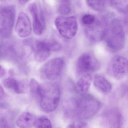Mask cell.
I'll use <instances>...</instances> for the list:
<instances>
[{
	"label": "cell",
	"mask_w": 128,
	"mask_h": 128,
	"mask_svg": "<svg viewBox=\"0 0 128 128\" xmlns=\"http://www.w3.org/2000/svg\"><path fill=\"white\" fill-rule=\"evenodd\" d=\"M68 108L67 114L78 120H86L92 117L101 108L100 102L92 96L86 94L72 100Z\"/></svg>",
	"instance_id": "6da1fadb"
},
{
	"label": "cell",
	"mask_w": 128,
	"mask_h": 128,
	"mask_svg": "<svg viewBox=\"0 0 128 128\" xmlns=\"http://www.w3.org/2000/svg\"><path fill=\"white\" fill-rule=\"evenodd\" d=\"M104 39L108 47L114 50L124 48L126 42L125 31L120 20L114 18L107 24Z\"/></svg>",
	"instance_id": "7a4b0ae2"
},
{
	"label": "cell",
	"mask_w": 128,
	"mask_h": 128,
	"mask_svg": "<svg viewBox=\"0 0 128 128\" xmlns=\"http://www.w3.org/2000/svg\"><path fill=\"white\" fill-rule=\"evenodd\" d=\"M60 96V89L57 84L41 85L38 100L42 109L47 113L55 110L59 104Z\"/></svg>",
	"instance_id": "3957f363"
},
{
	"label": "cell",
	"mask_w": 128,
	"mask_h": 128,
	"mask_svg": "<svg viewBox=\"0 0 128 128\" xmlns=\"http://www.w3.org/2000/svg\"><path fill=\"white\" fill-rule=\"evenodd\" d=\"M100 66L99 61L93 54L86 52L78 58L76 64V72L77 75L80 77L96 72L100 68Z\"/></svg>",
	"instance_id": "277c9868"
},
{
	"label": "cell",
	"mask_w": 128,
	"mask_h": 128,
	"mask_svg": "<svg viewBox=\"0 0 128 128\" xmlns=\"http://www.w3.org/2000/svg\"><path fill=\"white\" fill-rule=\"evenodd\" d=\"M55 26L62 36L67 39H71L76 35L78 24L75 16H59L55 19Z\"/></svg>",
	"instance_id": "5b68a950"
},
{
	"label": "cell",
	"mask_w": 128,
	"mask_h": 128,
	"mask_svg": "<svg viewBox=\"0 0 128 128\" xmlns=\"http://www.w3.org/2000/svg\"><path fill=\"white\" fill-rule=\"evenodd\" d=\"M15 17L13 6H6L0 11V36L3 38H8L12 34Z\"/></svg>",
	"instance_id": "8992f818"
},
{
	"label": "cell",
	"mask_w": 128,
	"mask_h": 128,
	"mask_svg": "<svg viewBox=\"0 0 128 128\" xmlns=\"http://www.w3.org/2000/svg\"><path fill=\"white\" fill-rule=\"evenodd\" d=\"M64 60L60 58L50 60L43 65L40 73L42 77L49 80L57 79L61 75L64 66Z\"/></svg>",
	"instance_id": "52a82bcc"
},
{
	"label": "cell",
	"mask_w": 128,
	"mask_h": 128,
	"mask_svg": "<svg viewBox=\"0 0 128 128\" xmlns=\"http://www.w3.org/2000/svg\"><path fill=\"white\" fill-rule=\"evenodd\" d=\"M128 72V62L126 58L116 55L110 60L107 67V72L111 77L120 79L124 78Z\"/></svg>",
	"instance_id": "ba28073f"
},
{
	"label": "cell",
	"mask_w": 128,
	"mask_h": 128,
	"mask_svg": "<svg viewBox=\"0 0 128 128\" xmlns=\"http://www.w3.org/2000/svg\"><path fill=\"white\" fill-rule=\"evenodd\" d=\"M107 25L105 22L96 19L93 24L85 26V33L88 38L94 42L103 39Z\"/></svg>",
	"instance_id": "9c48e42d"
},
{
	"label": "cell",
	"mask_w": 128,
	"mask_h": 128,
	"mask_svg": "<svg viewBox=\"0 0 128 128\" xmlns=\"http://www.w3.org/2000/svg\"><path fill=\"white\" fill-rule=\"evenodd\" d=\"M32 30L30 18L24 12L19 13L16 24L15 31L19 36L26 38L30 35Z\"/></svg>",
	"instance_id": "30bf717a"
},
{
	"label": "cell",
	"mask_w": 128,
	"mask_h": 128,
	"mask_svg": "<svg viewBox=\"0 0 128 128\" xmlns=\"http://www.w3.org/2000/svg\"><path fill=\"white\" fill-rule=\"evenodd\" d=\"M28 9L32 15L33 19V26L34 32L36 35L40 36L42 34L44 27V21L42 15L40 17L38 9L36 3L30 4Z\"/></svg>",
	"instance_id": "8fae6325"
},
{
	"label": "cell",
	"mask_w": 128,
	"mask_h": 128,
	"mask_svg": "<svg viewBox=\"0 0 128 128\" xmlns=\"http://www.w3.org/2000/svg\"><path fill=\"white\" fill-rule=\"evenodd\" d=\"M50 51L46 42L37 40L35 43V59L39 62H42L48 59Z\"/></svg>",
	"instance_id": "7c38bea8"
},
{
	"label": "cell",
	"mask_w": 128,
	"mask_h": 128,
	"mask_svg": "<svg viewBox=\"0 0 128 128\" xmlns=\"http://www.w3.org/2000/svg\"><path fill=\"white\" fill-rule=\"evenodd\" d=\"M17 56L16 50L12 43L3 41L0 43V60H13Z\"/></svg>",
	"instance_id": "4fadbf2b"
},
{
	"label": "cell",
	"mask_w": 128,
	"mask_h": 128,
	"mask_svg": "<svg viewBox=\"0 0 128 128\" xmlns=\"http://www.w3.org/2000/svg\"><path fill=\"white\" fill-rule=\"evenodd\" d=\"M4 86L17 94L24 93L26 91L27 86L24 82H20L12 77H8L3 80Z\"/></svg>",
	"instance_id": "5bb4252c"
},
{
	"label": "cell",
	"mask_w": 128,
	"mask_h": 128,
	"mask_svg": "<svg viewBox=\"0 0 128 128\" xmlns=\"http://www.w3.org/2000/svg\"><path fill=\"white\" fill-rule=\"evenodd\" d=\"M92 80V74H87L80 76L76 85L75 90L77 93L81 95L86 94Z\"/></svg>",
	"instance_id": "9a60e30c"
},
{
	"label": "cell",
	"mask_w": 128,
	"mask_h": 128,
	"mask_svg": "<svg viewBox=\"0 0 128 128\" xmlns=\"http://www.w3.org/2000/svg\"><path fill=\"white\" fill-rule=\"evenodd\" d=\"M35 116L32 113L24 112L22 113L16 120V124L20 128H30L34 126Z\"/></svg>",
	"instance_id": "2e32d148"
},
{
	"label": "cell",
	"mask_w": 128,
	"mask_h": 128,
	"mask_svg": "<svg viewBox=\"0 0 128 128\" xmlns=\"http://www.w3.org/2000/svg\"><path fill=\"white\" fill-rule=\"evenodd\" d=\"M93 83L95 87L102 93H108L112 88L110 82L101 75L96 74L94 76Z\"/></svg>",
	"instance_id": "e0dca14e"
},
{
	"label": "cell",
	"mask_w": 128,
	"mask_h": 128,
	"mask_svg": "<svg viewBox=\"0 0 128 128\" xmlns=\"http://www.w3.org/2000/svg\"><path fill=\"white\" fill-rule=\"evenodd\" d=\"M112 6L121 13L126 14L128 10V2L126 0H112L109 1Z\"/></svg>",
	"instance_id": "ac0fdd59"
},
{
	"label": "cell",
	"mask_w": 128,
	"mask_h": 128,
	"mask_svg": "<svg viewBox=\"0 0 128 128\" xmlns=\"http://www.w3.org/2000/svg\"><path fill=\"white\" fill-rule=\"evenodd\" d=\"M86 2L91 9L98 12L103 11L107 4V1L105 0H87Z\"/></svg>",
	"instance_id": "d6986e66"
},
{
	"label": "cell",
	"mask_w": 128,
	"mask_h": 128,
	"mask_svg": "<svg viewBox=\"0 0 128 128\" xmlns=\"http://www.w3.org/2000/svg\"><path fill=\"white\" fill-rule=\"evenodd\" d=\"M34 126L36 128H52L50 120L45 116H42L36 118Z\"/></svg>",
	"instance_id": "ffe728a7"
},
{
	"label": "cell",
	"mask_w": 128,
	"mask_h": 128,
	"mask_svg": "<svg viewBox=\"0 0 128 128\" xmlns=\"http://www.w3.org/2000/svg\"><path fill=\"white\" fill-rule=\"evenodd\" d=\"M71 10L70 3L68 0H60L59 1L57 11L61 15H67Z\"/></svg>",
	"instance_id": "44dd1931"
},
{
	"label": "cell",
	"mask_w": 128,
	"mask_h": 128,
	"mask_svg": "<svg viewBox=\"0 0 128 128\" xmlns=\"http://www.w3.org/2000/svg\"><path fill=\"white\" fill-rule=\"evenodd\" d=\"M30 90L32 95L35 98L38 99L40 94L41 89V85L35 79H32L30 82Z\"/></svg>",
	"instance_id": "7402d4cb"
},
{
	"label": "cell",
	"mask_w": 128,
	"mask_h": 128,
	"mask_svg": "<svg viewBox=\"0 0 128 128\" xmlns=\"http://www.w3.org/2000/svg\"><path fill=\"white\" fill-rule=\"evenodd\" d=\"M96 20V17L91 14H85L81 18V22L82 24L85 26H89L93 24Z\"/></svg>",
	"instance_id": "603a6c76"
},
{
	"label": "cell",
	"mask_w": 128,
	"mask_h": 128,
	"mask_svg": "<svg viewBox=\"0 0 128 128\" xmlns=\"http://www.w3.org/2000/svg\"><path fill=\"white\" fill-rule=\"evenodd\" d=\"M46 42L50 51H58L61 48V46L60 43L55 40H49Z\"/></svg>",
	"instance_id": "cb8c5ba5"
},
{
	"label": "cell",
	"mask_w": 128,
	"mask_h": 128,
	"mask_svg": "<svg viewBox=\"0 0 128 128\" xmlns=\"http://www.w3.org/2000/svg\"><path fill=\"white\" fill-rule=\"evenodd\" d=\"M87 124L84 122H80L76 126L74 125V128H85Z\"/></svg>",
	"instance_id": "d4e9b609"
},
{
	"label": "cell",
	"mask_w": 128,
	"mask_h": 128,
	"mask_svg": "<svg viewBox=\"0 0 128 128\" xmlns=\"http://www.w3.org/2000/svg\"><path fill=\"white\" fill-rule=\"evenodd\" d=\"M6 96V92L2 87L0 85V100L2 99Z\"/></svg>",
	"instance_id": "484cf974"
},
{
	"label": "cell",
	"mask_w": 128,
	"mask_h": 128,
	"mask_svg": "<svg viewBox=\"0 0 128 128\" xmlns=\"http://www.w3.org/2000/svg\"><path fill=\"white\" fill-rule=\"evenodd\" d=\"M6 74V71L5 69L1 66H0V78L3 77Z\"/></svg>",
	"instance_id": "4316f807"
},
{
	"label": "cell",
	"mask_w": 128,
	"mask_h": 128,
	"mask_svg": "<svg viewBox=\"0 0 128 128\" xmlns=\"http://www.w3.org/2000/svg\"><path fill=\"white\" fill-rule=\"evenodd\" d=\"M27 2H28V1H27V0H19L18 1V2L20 3V4L22 5H25L26 3Z\"/></svg>",
	"instance_id": "83f0119b"
},
{
	"label": "cell",
	"mask_w": 128,
	"mask_h": 128,
	"mask_svg": "<svg viewBox=\"0 0 128 128\" xmlns=\"http://www.w3.org/2000/svg\"><path fill=\"white\" fill-rule=\"evenodd\" d=\"M67 128H74V124H71L69 125Z\"/></svg>",
	"instance_id": "f1b7e54d"
}]
</instances>
